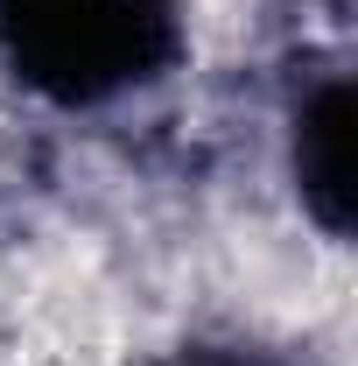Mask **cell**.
<instances>
[{
  "label": "cell",
  "instance_id": "3957f363",
  "mask_svg": "<svg viewBox=\"0 0 358 366\" xmlns=\"http://www.w3.org/2000/svg\"><path fill=\"white\" fill-rule=\"evenodd\" d=\"M204 366H246V360H204Z\"/></svg>",
  "mask_w": 358,
  "mask_h": 366
},
{
  "label": "cell",
  "instance_id": "6da1fadb",
  "mask_svg": "<svg viewBox=\"0 0 358 366\" xmlns=\"http://www.w3.org/2000/svg\"><path fill=\"white\" fill-rule=\"evenodd\" d=\"M14 64L56 99H106L155 78L176 29L155 0H0Z\"/></svg>",
  "mask_w": 358,
  "mask_h": 366
},
{
  "label": "cell",
  "instance_id": "7a4b0ae2",
  "mask_svg": "<svg viewBox=\"0 0 358 366\" xmlns=\"http://www.w3.org/2000/svg\"><path fill=\"white\" fill-rule=\"evenodd\" d=\"M344 120H352V99H344V85H330L323 99L302 106V134H295L302 197L330 232H344V204H352V127Z\"/></svg>",
  "mask_w": 358,
  "mask_h": 366
}]
</instances>
